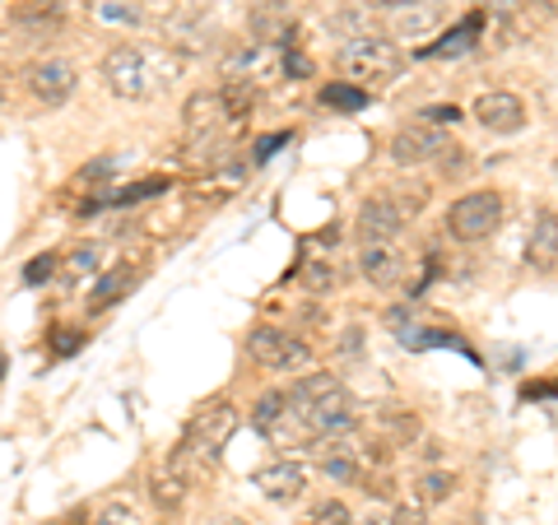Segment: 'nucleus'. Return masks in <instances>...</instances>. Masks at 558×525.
<instances>
[{
  "instance_id": "38",
  "label": "nucleus",
  "mask_w": 558,
  "mask_h": 525,
  "mask_svg": "<svg viewBox=\"0 0 558 525\" xmlns=\"http://www.w3.org/2000/svg\"><path fill=\"white\" fill-rule=\"evenodd\" d=\"M5 373H10V358H5V349H0V381H5Z\"/></svg>"
},
{
  "instance_id": "31",
  "label": "nucleus",
  "mask_w": 558,
  "mask_h": 525,
  "mask_svg": "<svg viewBox=\"0 0 558 525\" xmlns=\"http://www.w3.org/2000/svg\"><path fill=\"white\" fill-rule=\"evenodd\" d=\"M284 145H289V131H270V135H260L256 145H252V159H256V163H266L270 154H275V149H284Z\"/></svg>"
},
{
  "instance_id": "14",
  "label": "nucleus",
  "mask_w": 558,
  "mask_h": 525,
  "mask_svg": "<svg viewBox=\"0 0 558 525\" xmlns=\"http://www.w3.org/2000/svg\"><path fill=\"white\" fill-rule=\"evenodd\" d=\"M252 484H256L270 502L289 506V502H299V498H303L307 469H303L299 461H270V465H260V469H256V479H252Z\"/></svg>"
},
{
  "instance_id": "19",
  "label": "nucleus",
  "mask_w": 558,
  "mask_h": 525,
  "mask_svg": "<svg viewBox=\"0 0 558 525\" xmlns=\"http://www.w3.org/2000/svg\"><path fill=\"white\" fill-rule=\"evenodd\" d=\"M10 24H14V28L57 33V28L65 24V5H61V0H24V5L10 10Z\"/></svg>"
},
{
  "instance_id": "17",
  "label": "nucleus",
  "mask_w": 558,
  "mask_h": 525,
  "mask_svg": "<svg viewBox=\"0 0 558 525\" xmlns=\"http://www.w3.org/2000/svg\"><path fill=\"white\" fill-rule=\"evenodd\" d=\"M149 493H154V502H159L163 512H178V506L186 502V493H191V475H186V461L178 456V451H172V461L149 479Z\"/></svg>"
},
{
  "instance_id": "30",
  "label": "nucleus",
  "mask_w": 558,
  "mask_h": 525,
  "mask_svg": "<svg viewBox=\"0 0 558 525\" xmlns=\"http://www.w3.org/2000/svg\"><path fill=\"white\" fill-rule=\"evenodd\" d=\"M428 24H438V5H418V10L405 14V20H400L396 28H400V33H424Z\"/></svg>"
},
{
  "instance_id": "34",
  "label": "nucleus",
  "mask_w": 558,
  "mask_h": 525,
  "mask_svg": "<svg viewBox=\"0 0 558 525\" xmlns=\"http://www.w3.org/2000/svg\"><path fill=\"white\" fill-rule=\"evenodd\" d=\"M521 5H531V0H484L488 14H512V10H521Z\"/></svg>"
},
{
  "instance_id": "32",
  "label": "nucleus",
  "mask_w": 558,
  "mask_h": 525,
  "mask_svg": "<svg viewBox=\"0 0 558 525\" xmlns=\"http://www.w3.org/2000/svg\"><path fill=\"white\" fill-rule=\"evenodd\" d=\"M80 344H84V330H57V335H51V354H57V358H70Z\"/></svg>"
},
{
  "instance_id": "8",
  "label": "nucleus",
  "mask_w": 558,
  "mask_h": 525,
  "mask_svg": "<svg viewBox=\"0 0 558 525\" xmlns=\"http://www.w3.org/2000/svg\"><path fill=\"white\" fill-rule=\"evenodd\" d=\"M229 108H223V94L219 89H196L182 108V131H186V145L191 149H215L219 135L229 131Z\"/></svg>"
},
{
  "instance_id": "5",
  "label": "nucleus",
  "mask_w": 558,
  "mask_h": 525,
  "mask_svg": "<svg viewBox=\"0 0 558 525\" xmlns=\"http://www.w3.org/2000/svg\"><path fill=\"white\" fill-rule=\"evenodd\" d=\"M219 70H223V80L229 84H242V89H266V84H275V80H284V51L279 47H270V42H233L229 51H223V61H219Z\"/></svg>"
},
{
  "instance_id": "11",
  "label": "nucleus",
  "mask_w": 558,
  "mask_h": 525,
  "mask_svg": "<svg viewBox=\"0 0 558 525\" xmlns=\"http://www.w3.org/2000/svg\"><path fill=\"white\" fill-rule=\"evenodd\" d=\"M451 149V139L438 131V126H424V121H414V126L405 131H396L391 135V163L396 168H418V163H433V159H442V154Z\"/></svg>"
},
{
  "instance_id": "23",
  "label": "nucleus",
  "mask_w": 558,
  "mask_h": 525,
  "mask_svg": "<svg viewBox=\"0 0 558 525\" xmlns=\"http://www.w3.org/2000/svg\"><path fill=\"white\" fill-rule=\"evenodd\" d=\"M451 493H457V475H447V469H424L418 484H414V502L418 506H438Z\"/></svg>"
},
{
  "instance_id": "29",
  "label": "nucleus",
  "mask_w": 558,
  "mask_h": 525,
  "mask_svg": "<svg viewBox=\"0 0 558 525\" xmlns=\"http://www.w3.org/2000/svg\"><path fill=\"white\" fill-rule=\"evenodd\" d=\"M387 525H428V506H418V502H400V506H391Z\"/></svg>"
},
{
  "instance_id": "25",
  "label": "nucleus",
  "mask_w": 558,
  "mask_h": 525,
  "mask_svg": "<svg viewBox=\"0 0 558 525\" xmlns=\"http://www.w3.org/2000/svg\"><path fill=\"white\" fill-rule=\"evenodd\" d=\"M57 266H61V256H57V252H43V256H33L28 266H24V284H28V289L47 284V279L57 274Z\"/></svg>"
},
{
  "instance_id": "22",
  "label": "nucleus",
  "mask_w": 558,
  "mask_h": 525,
  "mask_svg": "<svg viewBox=\"0 0 558 525\" xmlns=\"http://www.w3.org/2000/svg\"><path fill=\"white\" fill-rule=\"evenodd\" d=\"M317 102L330 108V112H363L368 108V94H363L359 84H349V80H330V84H322Z\"/></svg>"
},
{
  "instance_id": "28",
  "label": "nucleus",
  "mask_w": 558,
  "mask_h": 525,
  "mask_svg": "<svg viewBox=\"0 0 558 525\" xmlns=\"http://www.w3.org/2000/svg\"><path fill=\"white\" fill-rule=\"evenodd\" d=\"M303 284L312 293H326V289H336V270H330L326 260H307V266H303Z\"/></svg>"
},
{
  "instance_id": "18",
  "label": "nucleus",
  "mask_w": 558,
  "mask_h": 525,
  "mask_svg": "<svg viewBox=\"0 0 558 525\" xmlns=\"http://www.w3.org/2000/svg\"><path fill=\"white\" fill-rule=\"evenodd\" d=\"M480 28H484V20L475 14V20H465V24H457V28H447L438 42H428L418 57H428V61H457V57H470L475 51V42H480Z\"/></svg>"
},
{
  "instance_id": "6",
  "label": "nucleus",
  "mask_w": 558,
  "mask_h": 525,
  "mask_svg": "<svg viewBox=\"0 0 558 525\" xmlns=\"http://www.w3.org/2000/svg\"><path fill=\"white\" fill-rule=\"evenodd\" d=\"M502 209L508 205H502L498 191H465V196L447 205V233L457 242H484L498 233Z\"/></svg>"
},
{
  "instance_id": "16",
  "label": "nucleus",
  "mask_w": 558,
  "mask_h": 525,
  "mask_svg": "<svg viewBox=\"0 0 558 525\" xmlns=\"http://www.w3.org/2000/svg\"><path fill=\"white\" fill-rule=\"evenodd\" d=\"M526 266L531 270H554L558 266V209H539L526 237Z\"/></svg>"
},
{
  "instance_id": "3",
  "label": "nucleus",
  "mask_w": 558,
  "mask_h": 525,
  "mask_svg": "<svg viewBox=\"0 0 558 525\" xmlns=\"http://www.w3.org/2000/svg\"><path fill=\"white\" fill-rule=\"evenodd\" d=\"M238 424H242V414H238L233 400H209L205 410L191 414V424L182 432V447H178V456L186 461V469L191 465H215L223 456V447L233 442Z\"/></svg>"
},
{
  "instance_id": "27",
  "label": "nucleus",
  "mask_w": 558,
  "mask_h": 525,
  "mask_svg": "<svg viewBox=\"0 0 558 525\" xmlns=\"http://www.w3.org/2000/svg\"><path fill=\"white\" fill-rule=\"evenodd\" d=\"M94 525H145V521H140V512H135L131 502H121V498H117V502H108V506H102Z\"/></svg>"
},
{
  "instance_id": "40",
  "label": "nucleus",
  "mask_w": 558,
  "mask_h": 525,
  "mask_svg": "<svg viewBox=\"0 0 558 525\" xmlns=\"http://www.w3.org/2000/svg\"><path fill=\"white\" fill-rule=\"evenodd\" d=\"M303 525H312V521H303Z\"/></svg>"
},
{
  "instance_id": "35",
  "label": "nucleus",
  "mask_w": 558,
  "mask_h": 525,
  "mask_svg": "<svg viewBox=\"0 0 558 525\" xmlns=\"http://www.w3.org/2000/svg\"><path fill=\"white\" fill-rule=\"evenodd\" d=\"M238 10H247V14H256V10H275V5H289V0H233Z\"/></svg>"
},
{
  "instance_id": "4",
  "label": "nucleus",
  "mask_w": 558,
  "mask_h": 525,
  "mask_svg": "<svg viewBox=\"0 0 558 525\" xmlns=\"http://www.w3.org/2000/svg\"><path fill=\"white\" fill-rule=\"evenodd\" d=\"M336 65L349 84L359 80H396L405 70V51L387 33H349L336 51Z\"/></svg>"
},
{
  "instance_id": "33",
  "label": "nucleus",
  "mask_w": 558,
  "mask_h": 525,
  "mask_svg": "<svg viewBox=\"0 0 558 525\" xmlns=\"http://www.w3.org/2000/svg\"><path fill=\"white\" fill-rule=\"evenodd\" d=\"M418 117H424V126H451V121H461L465 112L461 108H447V102H438V108H424V112H418Z\"/></svg>"
},
{
  "instance_id": "26",
  "label": "nucleus",
  "mask_w": 558,
  "mask_h": 525,
  "mask_svg": "<svg viewBox=\"0 0 558 525\" xmlns=\"http://www.w3.org/2000/svg\"><path fill=\"white\" fill-rule=\"evenodd\" d=\"M312 525H354V512H349L340 498H326V502H317V512H312Z\"/></svg>"
},
{
  "instance_id": "2",
  "label": "nucleus",
  "mask_w": 558,
  "mask_h": 525,
  "mask_svg": "<svg viewBox=\"0 0 558 525\" xmlns=\"http://www.w3.org/2000/svg\"><path fill=\"white\" fill-rule=\"evenodd\" d=\"M182 61L172 57L168 47H149V42H117L108 57H102V84L126 98V102H140V98H154L159 89H168L178 80Z\"/></svg>"
},
{
  "instance_id": "13",
  "label": "nucleus",
  "mask_w": 558,
  "mask_h": 525,
  "mask_svg": "<svg viewBox=\"0 0 558 525\" xmlns=\"http://www.w3.org/2000/svg\"><path fill=\"white\" fill-rule=\"evenodd\" d=\"M359 274L368 279L373 289L391 293L405 284V256H400L396 242H373V247H359Z\"/></svg>"
},
{
  "instance_id": "37",
  "label": "nucleus",
  "mask_w": 558,
  "mask_h": 525,
  "mask_svg": "<svg viewBox=\"0 0 558 525\" xmlns=\"http://www.w3.org/2000/svg\"><path fill=\"white\" fill-rule=\"evenodd\" d=\"M209 525H252L247 516H219V521H209Z\"/></svg>"
},
{
  "instance_id": "9",
  "label": "nucleus",
  "mask_w": 558,
  "mask_h": 525,
  "mask_svg": "<svg viewBox=\"0 0 558 525\" xmlns=\"http://www.w3.org/2000/svg\"><path fill=\"white\" fill-rule=\"evenodd\" d=\"M24 89L38 98L43 108H61V102H70V94L80 89V70L65 57H43L24 70Z\"/></svg>"
},
{
  "instance_id": "7",
  "label": "nucleus",
  "mask_w": 558,
  "mask_h": 525,
  "mask_svg": "<svg viewBox=\"0 0 558 525\" xmlns=\"http://www.w3.org/2000/svg\"><path fill=\"white\" fill-rule=\"evenodd\" d=\"M247 354H252V363H260L266 373H279V377L303 373V367L312 363V349L299 335L279 330V326H252L247 330Z\"/></svg>"
},
{
  "instance_id": "21",
  "label": "nucleus",
  "mask_w": 558,
  "mask_h": 525,
  "mask_svg": "<svg viewBox=\"0 0 558 525\" xmlns=\"http://www.w3.org/2000/svg\"><path fill=\"white\" fill-rule=\"evenodd\" d=\"M284 418H289V395L284 391H266L252 405V424L260 437H275L279 428H284Z\"/></svg>"
},
{
  "instance_id": "24",
  "label": "nucleus",
  "mask_w": 558,
  "mask_h": 525,
  "mask_svg": "<svg viewBox=\"0 0 558 525\" xmlns=\"http://www.w3.org/2000/svg\"><path fill=\"white\" fill-rule=\"evenodd\" d=\"M98 260H102V252L94 247V242H80L75 252H70L61 266H65V274H75V279H84V274H94L98 270Z\"/></svg>"
},
{
  "instance_id": "12",
  "label": "nucleus",
  "mask_w": 558,
  "mask_h": 525,
  "mask_svg": "<svg viewBox=\"0 0 558 525\" xmlns=\"http://www.w3.org/2000/svg\"><path fill=\"white\" fill-rule=\"evenodd\" d=\"M470 117L494 135H517L521 126H526V102H521L517 94H508V89H488V94L475 98Z\"/></svg>"
},
{
  "instance_id": "36",
  "label": "nucleus",
  "mask_w": 558,
  "mask_h": 525,
  "mask_svg": "<svg viewBox=\"0 0 558 525\" xmlns=\"http://www.w3.org/2000/svg\"><path fill=\"white\" fill-rule=\"evenodd\" d=\"M373 10H391V14H400V10H410V5H418V0H368Z\"/></svg>"
},
{
  "instance_id": "15",
  "label": "nucleus",
  "mask_w": 558,
  "mask_h": 525,
  "mask_svg": "<svg viewBox=\"0 0 558 525\" xmlns=\"http://www.w3.org/2000/svg\"><path fill=\"white\" fill-rule=\"evenodd\" d=\"M135 284H140V270L131 266V260H121V266L102 270V274L94 279V289H89V312H108V307H117V303H126Z\"/></svg>"
},
{
  "instance_id": "20",
  "label": "nucleus",
  "mask_w": 558,
  "mask_h": 525,
  "mask_svg": "<svg viewBox=\"0 0 558 525\" xmlns=\"http://www.w3.org/2000/svg\"><path fill=\"white\" fill-rule=\"evenodd\" d=\"M84 10H89L94 24H108V28H140L149 20L140 0H89Z\"/></svg>"
},
{
  "instance_id": "10",
  "label": "nucleus",
  "mask_w": 558,
  "mask_h": 525,
  "mask_svg": "<svg viewBox=\"0 0 558 525\" xmlns=\"http://www.w3.org/2000/svg\"><path fill=\"white\" fill-rule=\"evenodd\" d=\"M410 215H414V205H400L396 196H373V200H363L354 233H359L363 247H373V242H396L405 233Z\"/></svg>"
},
{
  "instance_id": "39",
  "label": "nucleus",
  "mask_w": 558,
  "mask_h": 525,
  "mask_svg": "<svg viewBox=\"0 0 558 525\" xmlns=\"http://www.w3.org/2000/svg\"><path fill=\"white\" fill-rule=\"evenodd\" d=\"M354 525H387V521H377V516H368V521H354Z\"/></svg>"
},
{
  "instance_id": "1",
  "label": "nucleus",
  "mask_w": 558,
  "mask_h": 525,
  "mask_svg": "<svg viewBox=\"0 0 558 525\" xmlns=\"http://www.w3.org/2000/svg\"><path fill=\"white\" fill-rule=\"evenodd\" d=\"M289 395V418L312 437H349L359 428V400L344 391V381L336 373H307L299 377Z\"/></svg>"
}]
</instances>
